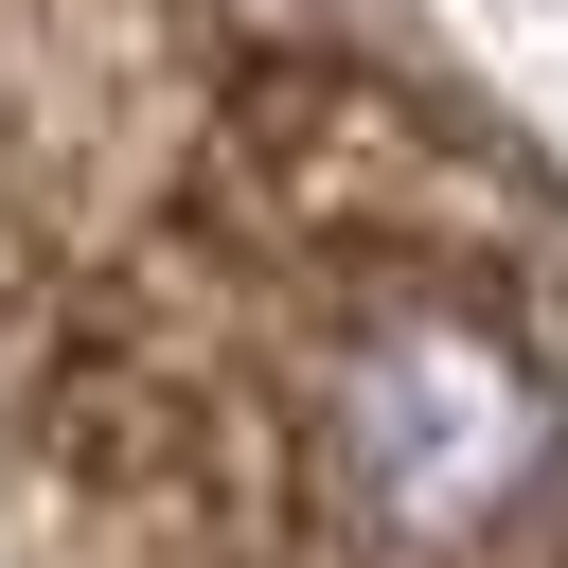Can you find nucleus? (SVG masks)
Segmentation results:
<instances>
[{
	"mask_svg": "<svg viewBox=\"0 0 568 568\" xmlns=\"http://www.w3.org/2000/svg\"><path fill=\"white\" fill-rule=\"evenodd\" d=\"M302 462L355 568H568V355L444 266H373L302 355Z\"/></svg>",
	"mask_w": 568,
	"mask_h": 568,
	"instance_id": "obj_1",
	"label": "nucleus"
}]
</instances>
